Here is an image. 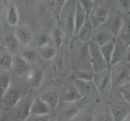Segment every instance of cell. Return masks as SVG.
Listing matches in <instances>:
<instances>
[{"mask_svg":"<svg viewBox=\"0 0 130 121\" xmlns=\"http://www.w3.org/2000/svg\"><path fill=\"white\" fill-rule=\"evenodd\" d=\"M77 0H66L57 22L66 36L74 37V14Z\"/></svg>","mask_w":130,"mask_h":121,"instance_id":"cell-1","label":"cell"},{"mask_svg":"<svg viewBox=\"0 0 130 121\" xmlns=\"http://www.w3.org/2000/svg\"><path fill=\"white\" fill-rule=\"evenodd\" d=\"M86 98L74 102L61 101L57 107V121H70L77 115L85 104L89 102Z\"/></svg>","mask_w":130,"mask_h":121,"instance_id":"cell-2","label":"cell"},{"mask_svg":"<svg viewBox=\"0 0 130 121\" xmlns=\"http://www.w3.org/2000/svg\"><path fill=\"white\" fill-rule=\"evenodd\" d=\"M110 77L112 87H118L129 82V63L121 61L109 67Z\"/></svg>","mask_w":130,"mask_h":121,"instance_id":"cell-3","label":"cell"},{"mask_svg":"<svg viewBox=\"0 0 130 121\" xmlns=\"http://www.w3.org/2000/svg\"><path fill=\"white\" fill-rule=\"evenodd\" d=\"M88 53H89V61L91 67V70L94 73L103 72L109 68L108 65L104 60L102 53L100 52V46L90 41L87 44Z\"/></svg>","mask_w":130,"mask_h":121,"instance_id":"cell-4","label":"cell"},{"mask_svg":"<svg viewBox=\"0 0 130 121\" xmlns=\"http://www.w3.org/2000/svg\"><path fill=\"white\" fill-rule=\"evenodd\" d=\"M73 83L75 87L78 89L79 93L81 94L83 98H86L90 102L96 100L100 98V93L94 83L93 80H81L73 78Z\"/></svg>","mask_w":130,"mask_h":121,"instance_id":"cell-5","label":"cell"},{"mask_svg":"<svg viewBox=\"0 0 130 121\" xmlns=\"http://www.w3.org/2000/svg\"><path fill=\"white\" fill-rule=\"evenodd\" d=\"M93 82L100 93V97L109 94L112 85L111 82L110 77V70L109 68L100 73H94Z\"/></svg>","mask_w":130,"mask_h":121,"instance_id":"cell-6","label":"cell"},{"mask_svg":"<svg viewBox=\"0 0 130 121\" xmlns=\"http://www.w3.org/2000/svg\"><path fill=\"white\" fill-rule=\"evenodd\" d=\"M108 108L114 121H124L129 116V102L124 100L111 102Z\"/></svg>","mask_w":130,"mask_h":121,"instance_id":"cell-7","label":"cell"},{"mask_svg":"<svg viewBox=\"0 0 130 121\" xmlns=\"http://www.w3.org/2000/svg\"><path fill=\"white\" fill-rule=\"evenodd\" d=\"M114 39V36L109 32V30L104 24H102L97 27V28H94L91 41L100 47L103 44L111 41Z\"/></svg>","mask_w":130,"mask_h":121,"instance_id":"cell-8","label":"cell"},{"mask_svg":"<svg viewBox=\"0 0 130 121\" xmlns=\"http://www.w3.org/2000/svg\"><path fill=\"white\" fill-rule=\"evenodd\" d=\"M124 24L123 22V17L122 15L118 12H110L107 19L106 20L104 25L109 30V32L114 36L116 38L118 36L120 29H121L122 26Z\"/></svg>","mask_w":130,"mask_h":121,"instance_id":"cell-9","label":"cell"},{"mask_svg":"<svg viewBox=\"0 0 130 121\" xmlns=\"http://www.w3.org/2000/svg\"><path fill=\"white\" fill-rule=\"evenodd\" d=\"M109 14V10L106 7L98 6L94 7L91 14L88 15L90 20L91 21L94 28L104 24Z\"/></svg>","mask_w":130,"mask_h":121,"instance_id":"cell-10","label":"cell"},{"mask_svg":"<svg viewBox=\"0 0 130 121\" xmlns=\"http://www.w3.org/2000/svg\"><path fill=\"white\" fill-rule=\"evenodd\" d=\"M129 46V44H126L124 42H123L121 40L115 38V45L112 55L111 57L109 67L119 63V62L124 61L125 53H126L127 49Z\"/></svg>","mask_w":130,"mask_h":121,"instance_id":"cell-11","label":"cell"},{"mask_svg":"<svg viewBox=\"0 0 130 121\" xmlns=\"http://www.w3.org/2000/svg\"><path fill=\"white\" fill-rule=\"evenodd\" d=\"M93 30H94V27L92 25V23L90 20L89 17L87 16L83 24L78 29V32L76 33L74 37L78 39L79 42H81L83 44H87L91 41Z\"/></svg>","mask_w":130,"mask_h":121,"instance_id":"cell-12","label":"cell"},{"mask_svg":"<svg viewBox=\"0 0 130 121\" xmlns=\"http://www.w3.org/2000/svg\"><path fill=\"white\" fill-rule=\"evenodd\" d=\"M95 105L96 102H87L79 111V112L70 121H93L94 111H95Z\"/></svg>","mask_w":130,"mask_h":121,"instance_id":"cell-13","label":"cell"},{"mask_svg":"<svg viewBox=\"0 0 130 121\" xmlns=\"http://www.w3.org/2000/svg\"><path fill=\"white\" fill-rule=\"evenodd\" d=\"M66 2V0H44V8L57 20Z\"/></svg>","mask_w":130,"mask_h":121,"instance_id":"cell-14","label":"cell"},{"mask_svg":"<svg viewBox=\"0 0 130 121\" xmlns=\"http://www.w3.org/2000/svg\"><path fill=\"white\" fill-rule=\"evenodd\" d=\"M15 36L20 42V45L27 46L30 44L32 39V32L30 28L27 25H21L16 28Z\"/></svg>","mask_w":130,"mask_h":121,"instance_id":"cell-15","label":"cell"},{"mask_svg":"<svg viewBox=\"0 0 130 121\" xmlns=\"http://www.w3.org/2000/svg\"><path fill=\"white\" fill-rule=\"evenodd\" d=\"M20 94L19 90L14 87H10L1 100H3L4 105H6L7 107L11 108V107H14L20 102Z\"/></svg>","mask_w":130,"mask_h":121,"instance_id":"cell-16","label":"cell"},{"mask_svg":"<svg viewBox=\"0 0 130 121\" xmlns=\"http://www.w3.org/2000/svg\"><path fill=\"white\" fill-rule=\"evenodd\" d=\"M51 113L48 107L41 97H37L32 101L31 115H46Z\"/></svg>","mask_w":130,"mask_h":121,"instance_id":"cell-17","label":"cell"},{"mask_svg":"<svg viewBox=\"0 0 130 121\" xmlns=\"http://www.w3.org/2000/svg\"><path fill=\"white\" fill-rule=\"evenodd\" d=\"M12 69L15 70V72L19 75L26 74L30 69V63L27 62L20 55H16L13 57V64Z\"/></svg>","mask_w":130,"mask_h":121,"instance_id":"cell-18","label":"cell"},{"mask_svg":"<svg viewBox=\"0 0 130 121\" xmlns=\"http://www.w3.org/2000/svg\"><path fill=\"white\" fill-rule=\"evenodd\" d=\"M93 121H114L108 106H101L97 107L95 105Z\"/></svg>","mask_w":130,"mask_h":121,"instance_id":"cell-19","label":"cell"},{"mask_svg":"<svg viewBox=\"0 0 130 121\" xmlns=\"http://www.w3.org/2000/svg\"><path fill=\"white\" fill-rule=\"evenodd\" d=\"M88 15L86 14V12L83 10V8L81 7L79 3L77 0L75 8V14H74V37L78 32V29L81 28V26L86 20Z\"/></svg>","mask_w":130,"mask_h":121,"instance_id":"cell-20","label":"cell"},{"mask_svg":"<svg viewBox=\"0 0 130 121\" xmlns=\"http://www.w3.org/2000/svg\"><path fill=\"white\" fill-rule=\"evenodd\" d=\"M41 98L47 104L49 110L51 111V113L56 111L57 107L58 105V102H59V98H58L56 92H54V91L45 92L41 96Z\"/></svg>","mask_w":130,"mask_h":121,"instance_id":"cell-21","label":"cell"},{"mask_svg":"<svg viewBox=\"0 0 130 121\" xmlns=\"http://www.w3.org/2000/svg\"><path fill=\"white\" fill-rule=\"evenodd\" d=\"M83 98V96L81 94L79 93L78 89L75 87V86L73 85L66 88V90L64 91L63 95L61 97L62 101H67V102H74V101H78Z\"/></svg>","mask_w":130,"mask_h":121,"instance_id":"cell-22","label":"cell"},{"mask_svg":"<svg viewBox=\"0 0 130 121\" xmlns=\"http://www.w3.org/2000/svg\"><path fill=\"white\" fill-rule=\"evenodd\" d=\"M39 53L44 61H50L57 55V48L51 43L39 48Z\"/></svg>","mask_w":130,"mask_h":121,"instance_id":"cell-23","label":"cell"},{"mask_svg":"<svg viewBox=\"0 0 130 121\" xmlns=\"http://www.w3.org/2000/svg\"><path fill=\"white\" fill-rule=\"evenodd\" d=\"M13 57L7 50L0 52V70L4 72L10 71L12 69Z\"/></svg>","mask_w":130,"mask_h":121,"instance_id":"cell-24","label":"cell"},{"mask_svg":"<svg viewBox=\"0 0 130 121\" xmlns=\"http://www.w3.org/2000/svg\"><path fill=\"white\" fill-rule=\"evenodd\" d=\"M5 46L7 50L11 53L15 54L20 50V44L18 41L15 34H8L5 38Z\"/></svg>","mask_w":130,"mask_h":121,"instance_id":"cell-25","label":"cell"},{"mask_svg":"<svg viewBox=\"0 0 130 121\" xmlns=\"http://www.w3.org/2000/svg\"><path fill=\"white\" fill-rule=\"evenodd\" d=\"M26 74L27 77H28V80H29V82L32 83L34 87H39L41 85L44 77L41 70L37 69H32L30 70Z\"/></svg>","mask_w":130,"mask_h":121,"instance_id":"cell-26","label":"cell"},{"mask_svg":"<svg viewBox=\"0 0 130 121\" xmlns=\"http://www.w3.org/2000/svg\"><path fill=\"white\" fill-rule=\"evenodd\" d=\"M31 104L32 101H26L20 105L17 111L16 116L20 121H26L31 115Z\"/></svg>","mask_w":130,"mask_h":121,"instance_id":"cell-27","label":"cell"},{"mask_svg":"<svg viewBox=\"0 0 130 121\" xmlns=\"http://www.w3.org/2000/svg\"><path fill=\"white\" fill-rule=\"evenodd\" d=\"M114 45H115V39L113 40H111V41H109L104 44H103L102 46L100 47V52L102 53L103 57H104V60L106 61L107 65H108V66L110 64L111 55H112V53H113Z\"/></svg>","mask_w":130,"mask_h":121,"instance_id":"cell-28","label":"cell"},{"mask_svg":"<svg viewBox=\"0 0 130 121\" xmlns=\"http://www.w3.org/2000/svg\"><path fill=\"white\" fill-rule=\"evenodd\" d=\"M7 23L11 26H16L20 21V15L17 8L15 6H11L8 8L7 14Z\"/></svg>","mask_w":130,"mask_h":121,"instance_id":"cell-29","label":"cell"},{"mask_svg":"<svg viewBox=\"0 0 130 121\" xmlns=\"http://www.w3.org/2000/svg\"><path fill=\"white\" fill-rule=\"evenodd\" d=\"M64 37H65V34L63 32V31H62L59 25H57L54 28V30H53L52 35L53 44H54V46L57 48H59L62 45L64 41Z\"/></svg>","mask_w":130,"mask_h":121,"instance_id":"cell-30","label":"cell"},{"mask_svg":"<svg viewBox=\"0 0 130 121\" xmlns=\"http://www.w3.org/2000/svg\"><path fill=\"white\" fill-rule=\"evenodd\" d=\"M73 78L81 80H92L94 72L90 70H77L73 73Z\"/></svg>","mask_w":130,"mask_h":121,"instance_id":"cell-31","label":"cell"},{"mask_svg":"<svg viewBox=\"0 0 130 121\" xmlns=\"http://www.w3.org/2000/svg\"><path fill=\"white\" fill-rule=\"evenodd\" d=\"M11 84V78L8 75L3 74L0 76V100L2 99L3 95L10 87Z\"/></svg>","mask_w":130,"mask_h":121,"instance_id":"cell-32","label":"cell"},{"mask_svg":"<svg viewBox=\"0 0 130 121\" xmlns=\"http://www.w3.org/2000/svg\"><path fill=\"white\" fill-rule=\"evenodd\" d=\"M20 57H22L24 59L28 62V63H31L35 61L36 57H37V53H36L35 49L32 48H25L24 49L21 51L20 53Z\"/></svg>","mask_w":130,"mask_h":121,"instance_id":"cell-33","label":"cell"},{"mask_svg":"<svg viewBox=\"0 0 130 121\" xmlns=\"http://www.w3.org/2000/svg\"><path fill=\"white\" fill-rule=\"evenodd\" d=\"M117 88H119V98H120V99L124 100L127 102H129V96H130L129 82L123 85V86L118 87Z\"/></svg>","mask_w":130,"mask_h":121,"instance_id":"cell-34","label":"cell"},{"mask_svg":"<svg viewBox=\"0 0 130 121\" xmlns=\"http://www.w3.org/2000/svg\"><path fill=\"white\" fill-rule=\"evenodd\" d=\"M78 2L83 8V10L87 15L91 14V11L95 7V1H93V0H78Z\"/></svg>","mask_w":130,"mask_h":121,"instance_id":"cell-35","label":"cell"},{"mask_svg":"<svg viewBox=\"0 0 130 121\" xmlns=\"http://www.w3.org/2000/svg\"><path fill=\"white\" fill-rule=\"evenodd\" d=\"M49 43H50V38H49L48 35H47L46 33H42L41 35H39L38 37L37 38V44L39 48H41Z\"/></svg>","mask_w":130,"mask_h":121,"instance_id":"cell-36","label":"cell"},{"mask_svg":"<svg viewBox=\"0 0 130 121\" xmlns=\"http://www.w3.org/2000/svg\"><path fill=\"white\" fill-rule=\"evenodd\" d=\"M118 7L123 12H128L130 9V0H118Z\"/></svg>","mask_w":130,"mask_h":121,"instance_id":"cell-37","label":"cell"},{"mask_svg":"<svg viewBox=\"0 0 130 121\" xmlns=\"http://www.w3.org/2000/svg\"><path fill=\"white\" fill-rule=\"evenodd\" d=\"M49 115H32L33 119L32 121H49Z\"/></svg>","mask_w":130,"mask_h":121,"instance_id":"cell-38","label":"cell"},{"mask_svg":"<svg viewBox=\"0 0 130 121\" xmlns=\"http://www.w3.org/2000/svg\"><path fill=\"white\" fill-rule=\"evenodd\" d=\"M0 121H11V116L4 111H0Z\"/></svg>","mask_w":130,"mask_h":121,"instance_id":"cell-39","label":"cell"},{"mask_svg":"<svg viewBox=\"0 0 130 121\" xmlns=\"http://www.w3.org/2000/svg\"><path fill=\"white\" fill-rule=\"evenodd\" d=\"M0 24H1V15H0Z\"/></svg>","mask_w":130,"mask_h":121,"instance_id":"cell-40","label":"cell"},{"mask_svg":"<svg viewBox=\"0 0 130 121\" xmlns=\"http://www.w3.org/2000/svg\"><path fill=\"white\" fill-rule=\"evenodd\" d=\"M93 1H95V0H93Z\"/></svg>","mask_w":130,"mask_h":121,"instance_id":"cell-41","label":"cell"}]
</instances>
